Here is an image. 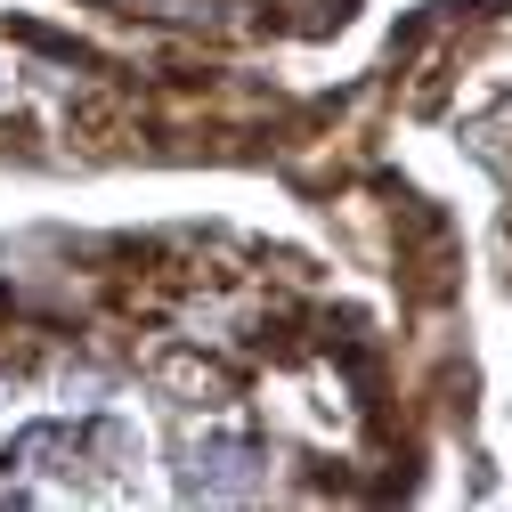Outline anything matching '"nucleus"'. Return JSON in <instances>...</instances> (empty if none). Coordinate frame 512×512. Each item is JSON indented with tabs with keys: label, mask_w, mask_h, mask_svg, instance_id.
Masks as SVG:
<instances>
[{
	"label": "nucleus",
	"mask_w": 512,
	"mask_h": 512,
	"mask_svg": "<svg viewBox=\"0 0 512 512\" xmlns=\"http://www.w3.org/2000/svg\"><path fill=\"white\" fill-rule=\"evenodd\" d=\"M261 480H269V456L252 439H204L187 456V488H204V496H252Z\"/></svg>",
	"instance_id": "1"
},
{
	"label": "nucleus",
	"mask_w": 512,
	"mask_h": 512,
	"mask_svg": "<svg viewBox=\"0 0 512 512\" xmlns=\"http://www.w3.org/2000/svg\"><path fill=\"white\" fill-rule=\"evenodd\" d=\"M155 382H163L171 399H187V407H228V399H236V374L212 366V358H196V350H171V358L155 366Z\"/></svg>",
	"instance_id": "2"
}]
</instances>
